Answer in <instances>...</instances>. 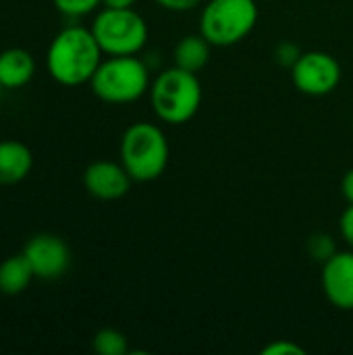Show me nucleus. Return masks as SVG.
Returning a JSON list of instances; mask_svg holds the SVG:
<instances>
[{"label":"nucleus","instance_id":"obj_9","mask_svg":"<svg viewBox=\"0 0 353 355\" xmlns=\"http://www.w3.org/2000/svg\"><path fill=\"white\" fill-rule=\"evenodd\" d=\"M320 285L331 306L343 312L353 310V250L335 252L322 262Z\"/></svg>","mask_w":353,"mask_h":355},{"label":"nucleus","instance_id":"obj_8","mask_svg":"<svg viewBox=\"0 0 353 355\" xmlns=\"http://www.w3.org/2000/svg\"><path fill=\"white\" fill-rule=\"evenodd\" d=\"M23 256L29 262L35 279H44V281L60 279L71 266L69 245L58 235H52V233L33 235L25 243Z\"/></svg>","mask_w":353,"mask_h":355},{"label":"nucleus","instance_id":"obj_21","mask_svg":"<svg viewBox=\"0 0 353 355\" xmlns=\"http://www.w3.org/2000/svg\"><path fill=\"white\" fill-rule=\"evenodd\" d=\"M160 8L171 10V12H189L198 8L204 0H154Z\"/></svg>","mask_w":353,"mask_h":355},{"label":"nucleus","instance_id":"obj_11","mask_svg":"<svg viewBox=\"0 0 353 355\" xmlns=\"http://www.w3.org/2000/svg\"><path fill=\"white\" fill-rule=\"evenodd\" d=\"M33 154L17 139L0 141V185H17L31 173Z\"/></svg>","mask_w":353,"mask_h":355},{"label":"nucleus","instance_id":"obj_24","mask_svg":"<svg viewBox=\"0 0 353 355\" xmlns=\"http://www.w3.org/2000/svg\"><path fill=\"white\" fill-rule=\"evenodd\" d=\"M2 92H4V87H2V83H0V98H2Z\"/></svg>","mask_w":353,"mask_h":355},{"label":"nucleus","instance_id":"obj_16","mask_svg":"<svg viewBox=\"0 0 353 355\" xmlns=\"http://www.w3.org/2000/svg\"><path fill=\"white\" fill-rule=\"evenodd\" d=\"M54 8L62 12L64 17H85L98 10L102 0H52Z\"/></svg>","mask_w":353,"mask_h":355},{"label":"nucleus","instance_id":"obj_14","mask_svg":"<svg viewBox=\"0 0 353 355\" xmlns=\"http://www.w3.org/2000/svg\"><path fill=\"white\" fill-rule=\"evenodd\" d=\"M33 279L35 275L23 254L10 256L4 262H0V293L2 295L12 297V295L23 293Z\"/></svg>","mask_w":353,"mask_h":355},{"label":"nucleus","instance_id":"obj_4","mask_svg":"<svg viewBox=\"0 0 353 355\" xmlns=\"http://www.w3.org/2000/svg\"><path fill=\"white\" fill-rule=\"evenodd\" d=\"M152 79L148 64L133 56H108L94 73L89 87L106 104H133L150 92Z\"/></svg>","mask_w":353,"mask_h":355},{"label":"nucleus","instance_id":"obj_10","mask_svg":"<svg viewBox=\"0 0 353 355\" xmlns=\"http://www.w3.org/2000/svg\"><path fill=\"white\" fill-rule=\"evenodd\" d=\"M133 179L125 171L121 162L112 160H96L83 171V187L85 191L102 202L121 200L127 196Z\"/></svg>","mask_w":353,"mask_h":355},{"label":"nucleus","instance_id":"obj_1","mask_svg":"<svg viewBox=\"0 0 353 355\" xmlns=\"http://www.w3.org/2000/svg\"><path fill=\"white\" fill-rule=\"evenodd\" d=\"M102 54L104 52L89 27L67 25L52 37L48 46L46 69L56 83L64 87H77L92 81L94 73L104 60Z\"/></svg>","mask_w":353,"mask_h":355},{"label":"nucleus","instance_id":"obj_3","mask_svg":"<svg viewBox=\"0 0 353 355\" xmlns=\"http://www.w3.org/2000/svg\"><path fill=\"white\" fill-rule=\"evenodd\" d=\"M148 94L154 114L169 125H183L191 121L198 114L204 98L198 73L179 67L158 73Z\"/></svg>","mask_w":353,"mask_h":355},{"label":"nucleus","instance_id":"obj_17","mask_svg":"<svg viewBox=\"0 0 353 355\" xmlns=\"http://www.w3.org/2000/svg\"><path fill=\"white\" fill-rule=\"evenodd\" d=\"M308 252L314 260H320V262H327L337 250H335V243H333V237L327 235V233H318V235H312L310 241H308Z\"/></svg>","mask_w":353,"mask_h":355},{"label":"nucleus","instance_id":"obj_18","mask_svg":"<svg viewBox=\"0 0 353 355\" xmlns=\"http://www.w3.org/2000/svg\"><path fill=\"white\" fill-rule=\"evenodd\" d=\"M262 354L264 355H304L306 354V349H304L300 343L291 341V339H275L273 343H268V345L262 349Z\"/></svg>","mask_w":353,"mask_h":355},{"label":"nucleus","instance_id":"obj_19","mask_svg":"<svg viewBox=\"0 0 353 355\" xmlns=\"http://www.w3.org/2000/svg\"><path fill=\"white\" fill-rule=\"evenodd\" d=\"M300 54H302V50L293 42H281L277 46V50H275V60L281 67H289L291 69L295 64V60L300 58Z\"/></svg>","mask_w":353,"mask_h":355},{"label":"nucleus","instance_id":"obj_12","mask_svg":"<svg viewBox=\"0 0 353 355\" xmlns=\"http://www.w3.org/2000/svg\"><path fill=\"white\" fill-rule=\"evenodd\" d=\"M35 75V60L23 48H6L0 52V83L4 89H19Z\"/></svg>","mask_w":353,"mask_h":355},{"label":"nucleus","instance_id":"obj_15","mask_svg":"<svg viewBox=\"0 0 353 355\" xmlns=\"http://www.w3.org/2000/svg\"><path fill=\"white\" fill-rule=\"evenodd\" d=\"M94 352L98 355H125L129 354L127 337L117 329H100L94 335Z\"/></svg>","mask_w":353,"mask_h":355},{"label":"nucleus","instance_id":"obj_13","mask_svg":"<svg viewBox=\"0 0 353 355\" xmlns=\"http://www.w3.org/2000/svg\"><path fill=\"white\" fill-rule=\"evenodd\" d=\"M210 48L212 44L202 33L183 35L173 50V62L179 69L200 73L210 60Z\"/></svg>","mask_w":353,"mask_h":355},{"label":"nucleus","instance_id":"obj_7","mask_svg":"<svg viewBox=\"0 0 353 355\" xmlns=\"http://www.w3.org/2000/svg\"><path fill=\"white\" fill-rule=\"evenodd\" d=\"M343 71L339 60L322 50H308L302 52L295 64L291 67V81L293 87L312 98H322L333 94L341 83Z\"/></svg>","mask_w":353,"mask_h":355},{"label":"nucleus","instance_id":"obj_5","mask_svg":"<svg viewBox=\"0 0 353 355\" xmlns=\"http://www.w3.org/2000/svg\"><path fill=\"white\" fill-rule=\"evenodd\" d=\"M256 0H208L200 12V33L214 48L246 40L258 23Z\"/></svg>","mask_w":353,"mask_h":355},{"label":"nucleus","instance_id":"obj_22","mask_svg":"<svg viewBox=\"0 0 353 355\" xmlns=\"http://www.w3.org/2000/svg\"><path fill=\"white\" fill-rule=\"evenodd\" d=\"M341 193L347 204H353V168H350L341 179Z\"/></svg>","mask_w":353,"mask_h":355},{"label":"nucleus","instance_id":"obj_20","mask_svg":"<svg viewBox=\"0 0 353 355\" xmlns=\"http://www.w3.org/2000/svg\"><path fill=\"white\" fill-rule=\"evenodd\" d=\"M339 233H341V239L345 241V245L353 250V204H347V208L343 210V214L339 218Z\"/></svg>","mask_w":353,"mask_h":355},{"label":"nucleus","instance_id":"obj_6","mask_svg":"<svg viewBox=\"0 0 353 355\" xmlns=\"http://www.w3.org/2000/svg\"><path fill=\"white\" fill-rule=\"evenodd\" d=\"M92 33L106 56H133L148 44V23L135 8L98 10L92 23Z\"/></svg>","mask_w":353,"mask_h":355},{"label":"nucleus","instance_id":"obj_23","mask_svg":"<svg viewBox=\"0 0 353 355\" xmlns=\"http://www.w3.org/2000/svg\"><path fill=\"white\" fill-rule=\"evenodd\" d=\"M137 0H102L104 6L108 8H133Z\"/></svg>","mask_w":353,"mask_h":355},{"label":"nucleus","instance_id":"obj_2","mask_svg":"<svg viewBox=\"0 0 353 355\" xmlns=\"http://www.w3.org/2000/svg\"><path fill=\"white\" fill-rule=\"evenodd\" d=\"M121 164L129 177L137 183H148L158 177L169 166L171 148L164 131L148 121H137L129 125L121 137L119 146Z\"/></svg>","mask_w":353,"mask_h":355}]
</instances>
